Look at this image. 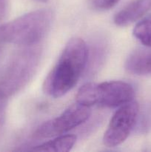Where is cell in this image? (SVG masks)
Masks as SVG:
<instances>
[{
  "label": "cell",
  "mask_w": 151,
  "mask_h": 152,
  "mask_svg": "<svg viewBox=\"0 0 151 152\" xmlns=\"http://www.w3.org/2000/svg\"><path fill=\"white\" fill-rule=\"evenodd\" d=\"M88 55L84 40L80 38L70 39L44 80V93L53 98L66 94L78 83L87 64Z\"/></svg>",
  "instance_id": "1"
},
{
  "label": "cell",
  "mask_w": 151,
  "mask_h": 152,
  "mask_svg": "<svg viewBox=\"0 0 151 152\" xmlns=\"http://www.w3.org/2000/svg\"><path fill=\"white\" fill-rule=\"evenodd\" d=\"M53 13L48 9L25 13L0 25V43L30 46L38 43L50 29Z\"/></svg>",
  "instance_id": "2"
},
{
  "label": "cell",
  "mask_w": 151,
  "mask_h": 152,
  "mask_svg": "<svg viewBox=\"0 0 151 152\" xmlns=\"http://www.w3.org/2000/svg\"><path fill=\"white\" fill-rule=\"evenodd\" d=\"M133 86L122 81H108L102 83H86L77 92L76 102L91 107L99 105L105 108H115L133 99Z\"/></svg>",
  "instance_id": "3"
},
{
  "label": "cell",
  "mask_w": 151,
  "mask_h": 152,
  "mask_svg": "<svg viewBox=\"0 0 151 152\" xmlns=\"http://www.w3.org/2000/svg\"><path fill=\"white\" fill-rule=\"evenodd\" d=\"M31 46L16 56L0 81V92L8 98L25 87L36 71L41 50Z\"/></svg>",
  "instance_id": "4"
},
{
  "label": "cell",
  "mask_w": 151,
  "mask_h": 152,
  "mask_svg": "<svg viewBox=\"0 0 151 152\" xmlns=\"http://www.w3.org/2000/svg\"><path fill=\"white\" fill-rule=\"evenodd\" d=\"M139 104L132 100L121 105L111 118L103 137L107 147H115L127 140L138 120Z\"/></svg>",
  "instance_id": "5"
},
{
  "label": "cell",
  "mask_w": 151,
  "mask_h": 152,
  "mask_svg": "<svg viewBox=\"0 0 151 152\" xmlns=\"http://www.w3.org/2000/svg\"><path fill=\"white\" fill-rule=\"evenodd\" d=\"M90 114V107L76 102L67 108L59 117L41 125L35 135L41 138L59 136L84 123L88 120Z\"/></svg>",
  "instance_id": "6"
},
{
  "label": "cell",
  "mask_w": 151,
  "mask_h": 152,
  "mask_svg": "<svg viewBox=\"0 0 151 152\" xmlns=\"http://www.w3.org/2000/svg\"><path fill=\"white\" fill-rule=\"evenodd\" d=\"M151 9V0H133L114 16V23L120 27L127 26L147 13Z\"/></svg>",
  "instance_id": "7"
},
{
  "label": "cell",
  "mask_w": 151,
  "mask_h": 152,
  "mask_svg": "<svg viewBox=\"0 0 151 152\" xmlns=\"http://www.w3.org/2000/svg\"><path fill=\"white\" fill-rule=\"evenodd\" d=\"M124 67L130 74L151 75V48H139L132 52L127 57Z\"/></svg>",
  "instance_id": "8"
},
{
  "label": "cell",
  "mask_w": 151,
  "mask_h": 152,
  "mask_svg": "<svg viewBox=\"0 0 151 152\" xmlns=\"http://www.w3.org/2000/svg\"><path fill=\"white\" fill-rule=\"evenodd\" d=\"M76 138V136L73 134L59 135L53 140L33 147V150L36 151L68 152L74 146Z\"/></svg>",
  "instance_id": "9"
},
{
  "label": "cell",
  "mask_w": 151,
  "mask_h": 152,
  "mask_svg": "<svg viewBox=\"0 0 151 152\" xmlns=\"http://www.w3.org/2000/svg\"><path fill=\"white\" fill-rule=\"evenodd\" d=\"M133 33L143 45L151 48V14L139 21L135 26Z\"/></svg>",
  "instance_id": "10"
},
{
  "label": "cell",
  "mask_w": 151,
  "mask_h": 152,
  "mask_svg": "<svg viewBox=\"0 0 151 152\" xmlns=\"http://www.w3.org/2000/svg\"><path fill=\"white\" fill-rule=\"evenodd\" d=\"M7 100L8 97L0 92V137L1 136L5 123Z\"/></svg>",
  "instance_id": "11"
},
{
  "label": "cell",
  "mask_w": 151,
  "mask_h": 152,
  "mask_svg": "<svg viewBox=\"0 0 151 152\" xmlns=\"http://www.w3.org/2000/svg\"><path fill=\"white\" fill-rule=\"evenodd\" d=\"M120 0H92V4L98 10H109L115 7Z\"/></svg>",
  "instance_id": "12"
},
{
  "label": "cell",
  "mask_w": 151,
  "mask_h": 152,
  "mask_svg": "<svg viewBox=\"0 0 151 152\" xmlns=\"http://www.w3.org/2000/svg\"><path fill=\"white\" fill-rule=\"evenodd\" d=\"M7 0H0V22L4 20L7 15Z\"/></svg>",
  "instance_id": "13"
},
{
  "label": "cell",
  "mask_w": 151,
  "mask_h": 152,
  "mask_svg": "<svg viewBox=\"0 0 151 152\" xmlns=\"http://www.w3.org/2000/svg\"><path fill=\"white\" fill-rule=\"evenodd\" d=\"M37 1H39V2H47L48 0H36Z\"/></svg>",
  "instance_id": "14"
}]
</instances>
